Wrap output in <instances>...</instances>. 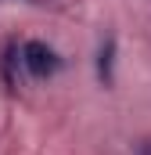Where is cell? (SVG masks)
Returning a JSON list of instances; mask_svg holds the SVG:
<instances>
[{
  "instance_id": "cell-1",
  "label": "cell",
  "mask_w": 151,
  "mask_h": 155,
  "mask_svg": "<svg viewBox=\"0 0 151 155\" xmlns=\"http://www.w3.org/2000/svg\"><path fill=\"white\" fill-rule=\"evenodd\" d=\"M22 65L29 69V76L36 79H47L58 72V54L47 47V43H40V40H29V43H22Z\"/></svg>"
},
{
  "instance_id": "cell-2",
  "label": "cell",
  "mask_w": 151,
  "mask_h": 155,
  "mask_svg": "<svg viewBox=\"0 0 151 155\" xmlns=\"http://www.w3.org/2000/svg\"><path fill=\"white\" fill-rule=\"evenodd\" d=\"M112 58H115V40L108 36L101 43V58H97V76H101V83H112Z\"/></svg>"
}]
</instances>
